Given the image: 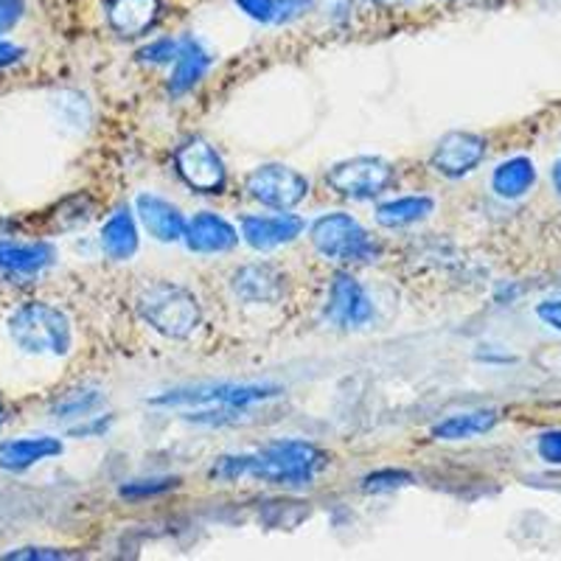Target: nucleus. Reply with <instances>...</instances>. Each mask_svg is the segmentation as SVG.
Segmentation results:
<instances>
[{"label":"nucleus","instance_id":"obj_1","mask_svg":"<svg viewBox=\"0 0 561 561\" xmlns=\"http://www.w3.org/2000/svg\"><path fill=\"white\" fill-rule=\"evenodd\" d=\"M329 463V455L309 440H275L244 455H225L210 469L217 480H262L270 485L307 489Z\"/></svg>","mask_w":561,"mask_h":561},{"label":"nucleus","instance_id":"obj_2","mask_svg":"<svg viewBox=\"0 0 561 561\" xmlns=\"http://www.w3.org/2000/svg\"><path fill=\"white\" fill-rule=\"evenodd\" d=\"M280 396L275 385H248V382H208L194 388H178L152 399V408L169 410H194L192 419L217 421L222 415H237L253 404H264Z\"/></svg>","mask_w":561,"mask_h":561},{"label":"nucleus","instance_id":"obj_3","mask_svg":"<svg viewBox=\"0 0 561 561\" xmlns=\"http://www.w3.org/2000/svg\"><path fill=\"white\" fill-rule=\"evenodd\" d=\"M7 325L14 345L26 354H34V357H65L73 345L68 314L51 304H45V300L20 304L9 314Z\"/></svg>","mask_w":561,"mask_h":561},{"label":"nucleus","instance_id":"obj_4","mask_svg":"<svg viewBox=\"0 0 561 561\" xmlns=\"http://www.w3.org/2000/svg\"><path fill=\"white\" fill-rule=\"evenodd\" d=\"M140 320L169 340H185L199 325V300L172 280H154L135 298Z\"/></svg>","mask_w":561,"mask_h":561},{"label":"nucleus","instance_id":"obj_5","mask_svg":"<svg viewBox=\"0 0 561 561\" xmlns=\"http://www.w3.org/2000/svg\"><path fill=\"white\" fill-rule=\"evenodd\" d=\"M314 250L323 259L340 264H368L377 259V244L370 242L368 230L348 214H325L309 228Z\"/></svg>","mask_w":561,"mask_h":561},{"label":"nucleus","instance_id":"obj_6","mask_svg":"<svg viewBox=\"0 0 561 561\" xmlns=\"http://www.w3.org/2000/svg\"><path fill=\"white\" fill-rule=\"evenodd\" d=\"M390 180H393V167L388 160L370 158V154L340 160L325 174L329 188L345 199H374L388 188Z\"/></svg>","mask_w":561,"mask_h":561},{"label":"nucleus","instance_id":"obj_7","mask_svg":"<svg viewBox=\"0 0 561 561\" xmlns=\"http://www.w3.org/2000/svg\"><path fill=\"white\" fill-rule=\"evenodd\" d=\"M174 169L180 180L197 194H222L228 185L222 158L203 138H188L174 149Z\"/></svg>","mask_w":561,"mask_h":561},{"label":"nucleus","instance_id":"obj_8","mask_svg":"<svg viewBox=\"0 0 561 561\" xmlns=\"http://www.w3.org/2000/svg\"><path fill=\"white\" fill-rule=\"evenodd\" d=\"M244 188H248L255 203L267 205L273 210L295 208L309 194L307 178L295 172V169L284 167V163H264V167L253 169L244 180Z\"/></svg>","mask_w":561,"mask_h":561},{"label":"nucleus","instance_id":"obj_9","mask_svg":"<svg viewBox=\"0 0 561 561\" xmlns=\"http://www.w3.org/2000/svg\"><path fill=\"white\" fill-rule=\"evenodd\" d=\"M483 158H485L483 135L455 129V133H447L438 144H435L430 163H433V169L440 174V178L460 180L469 172H474V169L483 163Z\"/></svg>","mask_w":561,"mask_h":561},{"label":"nucleus","instance_id":"obj_10","mask_svg":"<svg viewBox=\"0 0 561 561\" xmlns=\"http://www.w3.org/2000/svg\"><path fill=\"white\" fill-rule=\"evenodd\" d=\"M325 318L340 329H363L374 318V304L357 278L351 273H337L329 287Z\"/></svg>","mask_w":561,"mask_h":561},{"label":"nucleus","instance_id":"obj_11","mask_svg":"<svg viewBox=\"0 0 561 561\" xmlns=\"http://www.w3.org/2000/svg\"><path fill=\"white\" fill-rule=\"evenodd\" d=\"M307 222L298 217V214H270V217H262V214H250V217H242V239L253 250H275L280 244H289L304 233Z\"/></svg>","mask_w":561,"mask_h":561},{"label":"nucleus","instance_id":"obj_12","mask_svg":"<svg viewBox=\"0 0 561 561\" xmlns=\"http://www.w3.org/2000/svg\"><path fill=\"white\" fill-rule=\"evenodd\" d=\"M183 242L192 253H228L239 244V230L219 214L203 210L185 222Z\"/></svg>","mask_w":561,"mask_h":561},{"label":"nucleus","instance_id":"obj_13","mask_svg":"<svg viewBox=\"0 0 561 561\" xmlns=\"http://www.w3.org/2000/svg\"><path fill=\"white\" fill-rule=\"evenodd\" d=\"M135 214L144 222V228L149 230V237H154L158 242L169 244L183 239L188 219L169 199L158 197V194H138V199H135Z\"/></svg>","mask_w":561,"mask_h":561},{"label":"nucleus","instance_id":"obj_14","mask_svg":"<svg viewBox=\"0 0 561 561\" xmlns=\"http://www.w3.org/2000/svg\"><path fill=\"white\" fill-rule=\"evenodd\" d=\"M160 0H107L104 14L118 37H144L160 18Z\"/></svg>","mask_w":561,"mask_h":561},{"label":"nucleus","instance_id":"obj_15","mask_svg":"<svg viewBox=\"0 0 561 561\" xmlns=\"http://www.w3.org/2000/svg\"><path fill=\"white\" fill-rule=\"evenodd\" d=\"M210 68V54L199 39L192 34L178 39V54L172 62V77H169V93L172 96H185L188 90L197 88Z\"/></svg>","mask_w":561,"mask_h":561},{"label":"nucleus","instance_id":"obj_16","mask_svg":"<svg viewBox=\"0 0 561 561\" xmlns=\"http://www.w3.org/2000/svg\"><path fill=\"white\" fill-rule=\"evenodd\" d=\"M62 455V440L51 435H32V438H12L0 444V469L3 472H26L32 466Z\"/></svg>","mask_w":561,"mask_h":561},{"label":"nucleus","instance_id":"obj_17","mask_svg":"<svg viewBox=\"0 0 561 561\" xmlns=\"http://www.w3.org/2000/svg\"><path fill=\"white\" fill-rule=\"evenodd\" d=\"M284 275L278 273L270 264H248V267H239L233 273V293L239 295L248 304H273L284 295Z\"/></svg>","mask_w":561,"mask_h":561},{"label":"nucleus","instance_id":"obj_18","mask_svg":"<svg viewBox=\"0 0 561 561\" xmlns=\"http://www.w3.org/2000/svg\"><path fill=\"white\" fill-rule=\"evenodd\" d=\"M54 248L48 242H3L0 244V273L37 275L54 264Z\"/></svg>","mask_w":561,"mask_h":561},{"label":"nucleus","instance_id":"obj_19","mask_svg":"<svg viewBox=\"0 0 561 561\" xmlns=\"http://www.w3.org/2000/svg\"><path fill=\"white\" fill-rule=\"evenodd\" d=\"M536 185L534 160L517 154V158L503 160L494 174H491V188L500 199H523Z\"/></svg>","mask_w":561,"mask_h":561},{"label":"nucleus","instance_id":"obj_20","mask_svg":"<svg viewBox=\"0 0 561 561\" xmlns=\"http://www.w3.org/2000/svg\"><path fill=\"white\" fill-rule=\"evenodd\" d=\"M102 248L113 262H129L138 253V225L127 208L115 210L102 228Z\"/></svg>","mask_w":561,"mask_h":561},{"label":"nucleus","instance_id":"obj_21","mask_svg":"<svg viewBox=\"0 0 561 561\" xmlns=\"http://www.w3.org/2000/svg\"><path fill=\"white\" fill-rule=\"evenodd\" d=\"M497 410H469V413L449 415L433 427V438L438 440H469L491 433L497 427Z\"/></svg>","mask_w":561,"mask_h":561},{"label":"nucleus","instance_id":"obj_22","mask_svg":"<svg viewBox=\"0 0 561 561\" xmlns=\"http://www.w3.org/2000/svg\"><path fill=\"white\" fill-rule=\"evenodd\" d=\"M435 210V199L427 197V194H413V197H399L390 199V203H382L377 208V222L382 228H408V225L421 222L427 219Z\"/></svg>","mask_w":561,"mask_h":561},{"label":"nucleus","instance_id":"obj_23","mask_svg":"<svg viewBox=\"0 0 561 561\" xmlns=\"http://www.w3.org/2000/svg\"><path fill=\"white\" fill-rule=\"evenodd\" d=\"M102 402L104 399L96 388L68 390V393L59 396L57 402H54L51 415L57 421H84L102 408Z\"/></svg>","mask_w":561,"mask_h":561},{"label":"nucleus","instance_id":"obj_24","mask_svg":"<svg viewBox=\"0 0 561 561\" xmlns=\"http://www.w3.org/2000/svg\"><path fill=\"white\" fill-rule=\"evenodd\" d=\"M413 483V474L404 472V469H377L363 478V489L368 494H385V491L404 489V485Z\"/></svg>","mask_w":561,"mask_h":561},{"label":"nucleus","instance_id":"obj_25","mask_svg":"<svg viewBox=\"0 0 561 561\" xmlns=\"http://www.w3.org/2000/svg\"><path fill=\"white\" fill-rule=\"evenodd\" d=\"M178 485L174 478H160V480H133V483L122 485V497L127 500H144V497H158V494H167Z\"/></svg>","mask_w":561,"mask_h":561},{"label":"nucleus","instance_id":"obj_26","mask_svg":"<svg viewBox=\"0 0 561 561\" xmlns=\"http://www.w3.org/2000/svg\"><path fill=\"white\" fill-rule=\"evenodd\" d=\"M174 54H178V39H154V43H149L147 48H140L138 59L140 62L163 65V62H174Z\"/></svg>","mask_w":561,"mask_h":561},{"label":"nucleus","instance_id":"obj_27","mask_svg":"<svg viewBox=\"0 0 561 561\" xmlns=\"http://www.w3.org/2000/svg\"><path fill=\"white\" fill-rule=\"evenodd\" d=\"M536 453L545 463L561 466V430H548V433L539 435L536 440Z\"/></svg>","mask_w":561,"mask_h":561},{"label":"nucleus","instance_id":"obj_28","mask_svg":"<svg viewBox=\"0 0 561 561\" xmlns=\"http://www.w3.org/2000/svg\"><path fill=\"white\" fill-rule=\"evenodd\" d=\"M3 559L7 561H62L68 559V553L57 548H18L12 550V553L3 556Z\"/></svg>","mask_w":561,"mask_h":561},{"label":"nucleus","instance_id":"obj_29","mask_svg":"<svg viewBox=\"0 0 561 561\" xmlns=\"http://www.w3.org/2000/svg\"><path fill=\"white\" fill-rule=\"evenodd\" d=\"M237 7L255 23H275V0H237Z\"/></svg>","mask_w":561,"mask_h":561},{"label":"nucleus","instance_id":"obj_30","mask_svg":"<svg viewBox=\"0 0 561 561\" xmlns=\"http://www.w3.org/2000/svg\"><path fill=\"white\" fill-rule=\"evenodd\" d=\"M26 12V0H0V34L12 32Z\"/></svg>","mask_w":561,"mask_h":561},{"label":"nucleus","instance_id":"obj_31","mask_svg":"<svg viewBox=\"0 0 561 561\" xmlns=\"http://www.w3.org/2000/svg\"><path fill=\"white\" fill-rule=\"evenodd\" d=\"M312 7V0H275V23H293Z\"/></svg>","mask_w":561,"mask_h":561},{"label":"nucleus","instance_id":"obj_32","mask_svg":"<svg viewBox=\"0 0 561 561\" xmlns=\"http://www.w3.org/2000/svg\"><path fill=\"white\" fill-rule=\"evenodd\" d=\"M536 318L561 334V298H548L542 304H536Z\"/></svg>","mask_w":561,"mask_h":561},{"label":"nucleus","instance_id":"obj_33","mask_svg":"<svg viewBox=\"0 0 561 561\" xmlns=\"http://www.w3.org/2000/svg\"><path fill=\"white\" fill-rule=\"evenodd\" d=\"M23 57V48L14 43H3L0 39V68H9V65H14L18 59Z\"/></svg>","mask_w":561,"mask_h":561},{"label":"nucleus","instance_id":"obj_34","mask_svg":"<svg viewBox=\"0 0 561 561\" xmlns=\"http://www.w3.org/2000/svg\"><path fill=\"white\" fill-rule=\"evenodd\" d=\"M550 178H553L556 194L561 197V160H556V167H553V172H550Z\"/></svg>","mask_w":561,"mask_h":561},{"label":"nucleus","instance_id":"obj_35","mask_svg":"<svg viewBox=\"0 0 561 561\" xmlns=\"http://www.w3.org/2000/svg\"><path fill=\"white\" fill-rule=\"evenodd\" d=\"M370 3H377V7H402V3H408V0H370Z\"/></svg>","mask_w":561,"mask_h":561},{"label":"nucleus","instance_id":"obj_36","mask_svg":"<svg viewBox=\"0 0 561 561\" xmlns=\"http://www.w3.org/2000/svg\"><path fill=\"white\" fill-rule=\"evenodd\" d=\"M7 424V408H3V402H0V427Z\"/></svg>","mask_w":561,"mask_h":561}]
</instances>
